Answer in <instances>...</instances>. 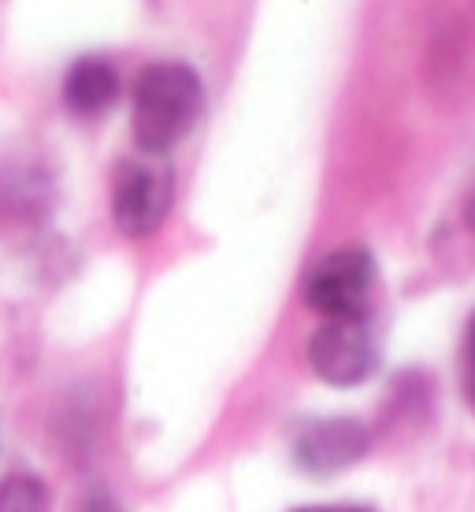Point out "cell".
Instances as JSON below:
<instances>
[{
	"mask_svg": "<svg viewBox=\"0 0 475 512\" xmlns=\"http://www.w3.org/2000/svg\"><path fill=\"white\" fill-rule=\"evenodd\" d=\"M205 108V86L190 64H149L134 82V145L138 153L167 156L193 130Z\"/></svg>",
	"mask_w": 475,
	"mask_h": 512,
	"instance_id": "1",
	"label": "cell"
},
{
	"mask_svg": "<svg viewBox=\"0 0 475 512\" xmlns=\"http://www.w3.org/2000/svg\"><path fill=\"white\" fill-rule=\"evenodd\" d=\"M468 223H472V231H475V190H472V197H468Z\"/></svg>",
	"mask_w": 475,
	"mask_h": 512,
	"instance_id": "10",
	"label": "cell"
},
{
	"mask_svg": "<svg viewBox=\"0 0 475 512\" xmlns=\"http://www.w3.org/2000/svg\"><path fill=\"white\" fill-rule=\"evenodd\" d=\"M0 512H49V490L38 475L0 479Z\"/></svg>",
	"mask_w": 475,
	"mask_h": 512,
	"instance_id": "7",
	"label": "cell"
},
{
	"mask_svg": "<svg viewBox=\"0 0 475 512\" xmlns=\"http://www.w3.org/2000/svg\"><path fill=\"white\" fill-rule=\"evenodd\" d=\"M309 364L331 386L364 383L379 368V338L372 320H323L309 342Z\"/></svg>",
	"mask_w": 475,
	"mask_h": 512,
	"instance_id": "4",
	"label": "cell"
},
{
	"mask_svg": "<svg viewBox=\"0 0 475 512\" xmlns=\"http://www.w3.org/2000/svg\"><path fill=\"white\" fill-rule=\"evenodd\" d=\"M368 449H372V435L364 423L349 420V416H331V420L305 423L297 431L294 461L309 475H334L364 461Z\"/></svg>",
	"mask_w": 475,
	"mask_h": 512,
	"instance_id": "5",
	"label": "cell"
},
{
	"mask_svg": "<svg viewBox=\"0 0 475 512\" xmlns=\"http://www.w3.org/2000/svg\"><path fill=\"white\" fill-rule=\"evenodd\" d=\"M297 512H368V509H353V505H309V509H297Z\"/></svg>",
	"mask_w": 475,
	"mask_h": 512,
	"instance_id": "9",
	"label": "cell"
},
{
	"mask_svg": "<svg viewBox=\"0 0 475 512\" xmlns=\"http://www.w3.org/2000/svg\"><path fill=\"white\" fill-rule=\"evenodd\" d=\"M464 390L472 397L475 405V320H472V331H468V353H464Z\"/></svg>",
	"mask_w": 475,
	"mask_h": 512,
	"instance_id": "8",
	"label": "cell"
},
{
	"mask_svg": "<svg viewBox=\"0 0 475 512\" xmlns=\"http://www.w3.org/2000/svg\"><path fill=\"white\" fill-rule=\"evenodd\" d=\"M175 201V171L167 156L134 153L116 167L112 179V219L119 234L127 238H149L160 231V223Z\"/></svg>",
	"mask_w": 475,
	"mask_h": 512,
	"instance_id": "2",
	"label": "cell"
},
{
	"mask_svg": "<svg viewBox=\"0 0 475 512\" xmlns=\"http://www.w3.org/2000/svg\"><path fill=\"white\" fill-rule=\"evenodd\" d=\"M119 101V75L104 56H82L64 75V104L71 116H104Z\"/></svg>",
	"mask_w": 475,
	"mask_h": 512,
	"instance_id": "6",
	"label": "cell"
},
{
	"mask_svg": "<svg viewBox=\"0 0 475 512\" xmlns=\"http://www.w3.org/2000/svg\"><path fill=\"white\" fill-rule=\"evenodd\" d=\"M375 290V256L360 245L323 256L305 279V301L323 320H357L368 316Z\"/></svg>",
	"mask_w": 475,
	"mask_h": 512,
	"instance_id": "3",
	"label": "cell"
}]
</instances>
